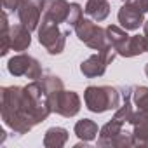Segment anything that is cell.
<instances>
[{
    "instance_id": "obj_1",
    "label": "cell",
    "mask_w": 148,
    "mask_h": 148,
    "mask_svg": "<svg viewBox=\"0 0 148 148\" xmlns=\"http://www.w3.org/2000/svg\"><path fill=\"white\" fill-rule=\"evenodd\" d=\"M0 112L4 124L16 134L30 132L37 124L44 122L51 113L49 96L44 82L32 80L28 86H5L0 91Z\"/></svg>"
},
{
    "instance_id": "obj_2",
    "label": "cell",
    "mask_w": 148,
    "mask_h": 148,
    "mask_svg": "<svg viewBox=\"0 0 148 148\" xmlns=\"http://www.w3.org/2000/svg\"><path fill=\"white\" fill-rule=\"evenodd\" d=\"M84 101L89 112L105 113L120 106V89L112 86H89L84 91Z\"/></svg>"
},
{
    "instance_id": "obj_3",
    "label": "cell",
    "mask_w": 148,
    "mask_h": 148,
    "mask_svg": "<svg viewBox=\"0 0 148 148\" xmlns=\"http://www.w3.org/2000/svg\"><path fill=\"white\" fill-rule=\"evenodd\" d=\"M37 32H38L40 45L51 56H59L64 51L66 37H68L70 30H61L58 23H52V21H47V19H40V25H38Z\"/></svg>"
},
{
    "instance_id": "obj_4",
    "label": "cell",
    "mask_w": 148,
    "mask_h": 148,
    "mask_svg": "<svg viewBox=\"0 0 148 148\" xmlns=\"http://www.w3.org/2000/svg\"><path fill=\"white\" fill-rule=\"evenodd\" d=\"M117 56H119V54H117V51H115V47H113L112 44L105 45L101 51H98V54H92V56H89L86 61L80 63V71H82V75L87 77V79H96V77L105 75L108 64H112Z\"/></svg>"
},
{
    "instance_id": "obj_5",
    "label": "cell",
    "mask_w": 148,
    "mask_h": 148,
    "mask_svg": "<svg viewBox=\"0 0 148 148\" xmlns=\"http://www.w3.org/2000/svg\"><path fill=\"white\" fill-rule=\"evenodd\" d=\"M75 35L77 38L86 44L87 47L94 49V51H101L105 45H108V38H106V30L101 28L99 25H96L91 18L86 19L82 18L77 25H75Z\"/></svg>"
},
{
    "instance_id": "obj_6",
    "label": "cell",
    "mask_w": 148,
    "mask_h": 148,
    "mask_svg": "<svg viewBox=\"0 0 148 148\" xmlns=\"http://www.w3.org/2000/svg\"><path fill=\"white\" fill-rule=\"evenodd\" d=\"M47 96H49V105H51L52 113H58L61 117L70 119V117H75L80 112L82 101L75 91L61 89V91H54Z\"/></svg>"
},
{
    "instance_id": "obj_7",
    "label": "cell",
    "mask_w": 148,
    "mask_h": 148,
    "mask_svg": "<svg viewBox=\"0 0 148 148\" xmlns=\"http://www.w3.org/2000/svg\"><path fill=\"white\" fill-rule=\"evenodd\" d=\"M7 71L14 77H26V79H32V80H38L44 75L38 59H35L33 56L25 54V52H19V54L12 56L9 59Z\"/></svg>"
},
{
    "instance_id": "obj_8",
    "label": "cell",
    "mask_w": 148,
    "mask_h": 148,
    "mask_svg": "<svg viewBox=\"0 0 148 148\" xmlns=\"http://www.w3.org/2000/svg\"><path fill=\"white\" fill-rule=\"evenodd\" d=\"M44 7H45V0H23V4L18 11L19 23L25 25L30 32L38 30Z\"/></svg>"
},
{
    "instance_id": "obj_9",
    "label": "cell",
    "mask_w": 148,
    "mask_h": 148,
    "mask_svg": "<svg viewBox=\"0 0 148 148\" xmlns=\"http://www.w3.org/2000/svg\"><path fill=\"white\" fill-rule=\"evenodd\" d=\"M129 124L132 125L134 146H148V110L134 112Z\"/></svg>"
},
{
    "instance_id": "obj_10",
    "label": "cell",
    "mask_w": 148,
    "mask_h": 148,
    "mask_svg": "<svg viewBox=\"0 0 148 148\" xmlns=\"http://www.w3.org/2000/svg\"><path fill=\"white\" fill-rule=\"evenodd\" d=\"M117 19H119V23H120V26L124 30L134 32V30H139V26L145 25V12H141L136 7H132V5L124 2L122 7L119 9Z\"/></svg>"
},
{
    "instance_id": "obj_11",
    "label": "cell",
    "mask_w": 148,
    "mask_h": 148,
    "mask_svg": "<svg viewBox=\"0 0 148 148\" xmlns=\"http://www.w3.org/2000/svg\"><path fill=\"white\" fill-rule=\"evenodd\" d=\"M124 122L117 120L115 117L112 120H108L101 129H99V136H98V146H117V139L120 138V134L124 132Z\"/></svg>"
},
{
    "instance_id": "obj_12",
    "label": "cell",
    "mask_w": 148,
    "mask_h": 148,
    "mask_svg": "<svg viewBox=\"0 0 148 148\" xmlns=\"http://www.w3.org/2000/svg\"><path fill=\"white\" fill-rule=\"evenodd\" d=\"M68 11H70V2H66V0H45L42 19L61 25V23H66Z\"/></svg>"
},
{
    "instance_id": "obj_13",
    "label": "cell",
    "mask_w": 148,
    "mask_h": 148,
    "mask_svg": "<svg viewBox=\"0 0 148 148\" xmlns=\"http://www.w3.org/2000/svg\"><path fill=\"white\" fill-rule=\"evenodd\" d=\"M30 33L32 32L21 23L11 25V49L18 51V52L26 51L30 47V44H32V35Z\"/></svg>"
},
{
    "instance_id": "obj_14",
    "label": "cell",
    "mask_w": 148,
    "mask_h": 148,
    "mask_svg": "<svg viewBox=\"0 0 148 148\" xmlns=\"http://www.w3.org/2000/svg\"><path fill=\"white\" fill-rule=\"evenodd\" d=\"M84 12L92 21L101 23L110 14V4H108V0H87V4L84 7Z\"/></svg>"
},
{
    "instance_id": "obj_15",
    "label": "cell",
    "mask_w": 148,
    "mask_h": 148,
    "mask_svg": "<svg viewBox=\"0 0 148 148\" xmlns=\"http://www.w3.org/2000/svg\"><path fill=\"white\" fill-rule=\"evenodd\" d=\"M73 131H75L77 138L80 141H86V143H91L98 138L99 134V129H98V124L91 119H82L75 124V127H73Z\"/></svg>"
},
{
    "instance_id": "obj_16",
    "label": "cell",
    "mask_w": 148,
    "mask_h": 148,
    "mask_svg": "<svg viewBox=\"0 0 148 148\" xmlns=\"http://www.w3.org/2000/svg\"><path fill=\"white\" fill-rule=\"evenodd\" d=\"M143 52H146L145 35H131L129 40L125 42L124 49L119 52V56H122V58H134V56H139Z\"/></svg>"
},
{
    "instance_id": "obj_17",
    "label": "cell",
    "mask_w": 148,
    "mask_h": 148,
    "mask_svg": "<svg viewBox=\"0 0 148 148\" xmlns=\"http://www.w3.org/2000/svg\"><path fill=\"white\" fill-rule=\"evenodd\" d=\"M68 141V131L64 127H49L44 136V146L45 148H61Z\"/></svg>"
},
{
    "instance_id": "obj_18",
    "label": "cell",
    "mask_w": 148,
    "mask_h": 148,
    "mask_svg": "<svg viewBox=\"0 0 148 148\" xmlns=\"http://www.w3.org/2000/svg\"><path fill=\"white\" fill-rule=\"evenodd\" d=\"M106 38H108V44H112L113 47H115V51H117V54L124 49V45H125V42L129 40V33H127V30H124V28H120V26H117V25H108L106 28Z\"/></svg>"
},
{
    "instance_id": "obj_19",
    "label": "cell",
    "mask_w": 148,
    "mask_h": 148,
    "mask_svg": "<svg viewBox=\"0 0 148 148\" xmlns=\"http://www.w3.org/2000/svg\"><path fill=\"white\" fill-rule=\"evenodd\" d=\"M9 14L4 11L2 12V33H0V38H2V47H0V56H7L11 51V23H9Z\"/></svg>"
},
{
    "instance_id": "obj_20",
    "label": "cell",
    "mask_w": 148,
    "mask_h": 148,
    "mask_svg": "<svg viewBox=\"0 0 148 148\" xmlns=\"http://www.w3.org/2000/svg\"><path fill=\"white\" fill-rule=\"evenodd\" d=\"M132 105L136 110H148V87L136 86L132 87Z\"/></svg>"
},
{
    "instance_id": "obj_21",
    "label": "cell",
    "mask_w": 148,
    "mask_h": 148,
    "mask_svg": "<svg viewBox=\"0 0 148 148\" xmlns=\"http://www.w3.org/2000/svg\"><path fill=\"white\" fill-rule=\"evenodd\" d=\"M82 12H84V9H82L80 4L70 2V11H68V18H66V23L64 25H68L70 28H75V25L82 19Z\"/></svg>"
},
{
    "instance_id": "obj_22",
    "label": "cell",
    "mask_w": 148,
    "mask_h": 148,
    "mask_svg": "<svg viewBox=\"0 0 148 148\" xmlns=\"http://www.w3.org/2000/svg\"><path fill=\"white\" fill-rule=\"evenodd\" d=\"M21 4H23V0H2V9H4L7 14L18 12L19 7H21Z\"/></svg>"
},
{
    "instance_id": "obj_23",
    "label": "cell",
    "mask_w": 148,
    "mask_h": 148,
    "mask_svg": "<svg viewBox=\"0 0 148 148\" xmlns=\"http://www.w3.org/2000/svg\"><path fill=\"white\" fill-rule=\"evenodd\" d=\"M125 4L136 7L141 12H148V0H125Z\"/></svg>"
},
{
    "instance_id": "obj_24",
    "label": "cell",
    "mask_w": 148,
    "mask_h": 148,
    "mask_svg": "<svg viewBox=\"0 0 148 148\" xmlns=\"http://www.w3.org/2000/svg\"><path fill=\"white\" fill-rule=\"evenodd\" d=\"M143 35L146 40V52H148V21H145V25H143Z\"/></svg>"
},
{
    "instance_id": "obj_25",
    "label": "cell",
    "mask_w": 148,
    "mask_h": 148,
    "mask_svg": "<svg viewBox=\"0 0 148 148\" xmlns=\"http://www.w3.org/2000/svg\"><path fill=\"white\" fill-rule=\"evenodd\" d=\"M145 73H146V77H148V63H146V66H145Z\"/></svg>"
}]
</instances>
